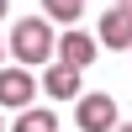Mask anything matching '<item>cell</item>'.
<instances>
[{
  "label": "cell",
  "instance_id": "8992f818",
  "mask_svg": "<svg viewBox=\"0 0 132 132\" xmlns=\"http://www.w3.org/2000/svg\"><path fill=\"white\" fill-rule=\"evenodd\" d=\"M42 90H48L53 101H79V74L63 69V63H53V69L42 74Z\"/></svg>",
  "mask_w": 132,
  "mask_h": 132
},
{
  "label": "cell",
  "instance_id": "7a4b0ae2",
  "mask_svg": "<svg viewBox=\"0 0 132 132\" xmlns=\"http://www.w3.org/2000/svg\"><path fill=\"white\" fill-rule=\"evenodd\" d=\"M74 122H79V132H116V101H111V95H101V90L79 95Z\"/></svg>",
  "mask_w": 132,
  "mask_h": 132
},
{
  "label": "cell",
  "instance_id": "9c48e42d",
  "mask_svg": "<svg viewBox=\"0 0 132 132\" xmlns=\"http://www.w3.org/2000/svg\"><path fill=\"white\" fill-rule=\"evenodd\" d=\"M116 11H132V0H116Z\"/></svg>",
  "mask_w": 132,
  "mask_h": 132
},
{
  "label": "cell",
  "instance_id": "277c9868",
  "mask_svg": "<svg viewBox=\"0 0 132 132\" xmlns=\"http://www.w3.org/2000/svg\"><path fill=\"white\" fill-rule=\"evenodd\" d=\"M32 95H37V79H32L27 69H0V106H5V111L32 106Z\"/></svg>",
  "mask_w": 132,
  "mask_h": 132
},
{
  "label": "cell",
  "instance_id": "52a82bcc",
  "mask_svg": "<svg viewBox=\"0 0 132 132\" xmlns=\"http://www.w3.org/2000/svg\"><path fill=\"white\" fill-rule=\"evenodd\" d=\"M42 11H48V21H63V27H74V21L85 16V0H42Z\"/></svg>",
  "mask_w": 132,
  "mask_h": 132
},
{
  "label": "cell",
  "instance_id": "5b68a950",
  "mask_svg": "<svg viewBox=\"0 0 132 132\" xmlns=\"http://www.w3.org/2000/svg\"><path fill=\"white\" fill-rule=\"evenodd\" d=\"M95 42H101V48H116V53H132V11H106V16H101V37H95Z\"/></svg>",
  "mask_w": 132,
  "mask_h": 132
},
{
  "label": "cell",
  "instance_id": "30bf717a",
  "mask_svg": "<svg viewBox=\"0 0 132 132\" xmlns=\"http://www.w3.org/2000/svg\"><path fill=\"white\" fill-rule=\"evenodd\" d=\"M116 132H132V122H122V127H116Z\"/></svg>",
  "mask_w": 132,
  "mask_h": 132
},
{
  "label": "cell",
  "instance_id": "8fae6325",
  "mask_svg": "<svg viewBox=\"0 0 132 132\" xmlns=\"http://www.w3.org/2000/svg\"><path fill=\"white\" fill-rule=\"evenodd\" d=\"M5 5H11V0H0V16H5Z\"/></svg>",
  "mask_w": 132,
  "mask_h": 132
},
{
  "label": "cell",
  "instance_id": "7c38bea8",
  "mask_svg": "<svg viewBox=\"0 0 132 132\" xmlns=\"http://www.w3.org/2000/svg\"><path fill=\"white\" fill-rule=\"evenodd\" d=\"M0 53H5V42H0Z\"/></svg>",
  "mask_w": 132,
  "mask_h": 132
},
{
  "label": "cell",
  "instance_id": "6da1fadb",
  "mask_svg": "<svg viewBox=\"0 0 132 132\" xmlns=\"http://www.w3.org/2000/svg\"><path fill=\"white\" fill-rule=\"evenodd\" d=\"M11 53H16V63L21 69H42V63L58 53V32H53V21H42V16H27V21H16V32H11Z\"/></svg>",
  "mask_w": 132,
  "mask_h": 132
},
{
  "label": "cell",
  "instance_id": "3957f363",
  "mask_svg": "<svg viewBox=\"0 0 132 132\" xmlns=\"http://www.w3.org/2000/svg\"><path fill=\"white\" fill-rule=\"evenodd\" d=\"M95 53H101V42H95L90 32H79V27H69V32L58 37V63H63V69H74V74H85V69H90V63H95Z\"/></svg>",
  "mask_w": 132,
  "mask_h": 132
},
{
  "label": "cell",
  "instance_id": "ba28073f",
  "mask_svg": "<svg viewBox=\"0 0 132 132\" xmlns=\"http://www.w3.org/2000/svg\"><path fill=\"white\" fill-rule=\"evenodd\" d=\"M16 132H58V111H21Z\"/></svg>",
  "mask_w": 132,
  "mask_h": 132
}]
</instances>
